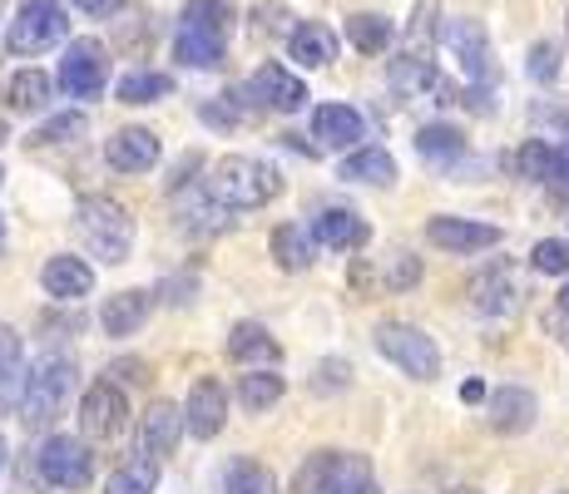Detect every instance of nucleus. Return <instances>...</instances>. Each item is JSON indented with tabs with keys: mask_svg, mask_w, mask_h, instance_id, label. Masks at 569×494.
<instances>
[{
	"mask_svg": "<svg viewBox=\"0 0 569 494\" xmlns=\"http://www.w3.org/2000/svg\"><path fill=\"white\" fill-rule=\"evenodd\" d=\"M6 139H10V124H6V119H0V149H6Z\"/></svg>",
	"mask_w": 569,
	"mask_h": 494,
	"instance_id": "obj_48",
	"label": "nucleus"
},
{
	"mask_svg": "<svg viewBox=\"0 0 569 494\" xmlns=\"http://www.w3.org/2000/svg\"><path fill=\"white\" fill-rule=\"evenodd\" d=\"M550 183H555V189H560V193H569V139H565L560 149H555V169H550Z\"/></svg>",
	"mask_w": 569,
	"mask_h": 494,
	"instance_id": "obj_42",
	"label": "nucleus"
},
{
	"mask_svg": "<svg viewBox=\"0 0 569 494\" xmlns=\"http://www.w3.org/2000/svg\"><path fill=\"white\" fill-rule=\"evenodd\" d=\"M26 351H20L16 326L0 322V415L20 411V395H26Z\"/></svg>",
	"mask_w": 569,
	"mask_h": 494,
	"instance_id": "obj_20",
	"label": "nucleus"
},
{
	"mask_svg": "<svg viewBox=\"0 0 569 494\" xmlns=\"http://www.w3.org/2000/svg\"><path fill=\"white\" fill-rule=\"evenodd\" d=\"M461 401H486V386H480V381H466V386H461Z\"/></svg>",
	"mask_w": 569,
	"mask_h": 494,
	"instance_id": "obj_46",
	"label": "nucleus"
},
{
	"mask_svg": "<svg viewBox=\"0 0 569 494\" xmlns=\"http://www.w3.org/2000/svg\"><path fill=\"white\" fill-rule=\"evenodd\" d=\"M203 119H208V124H218V129H233L238 124L233 109H218V104H203Z\"/></svg>",
	"mask_w": 569,
	"mask_h": 494,
	"instance_id": "obj_44",
	"label": "nucleus"
},
{
	"mask_svg": "<svg viewBox=\"0 0 569 494\" xmlns=\"http://www.w3.org/2000/svg\"><path fill=\"white\" fill-rule=\"evenodd\" d=\"M124 421H129L124 391L109 386V381H94L80 401V431L90 435V441H114V435L124 431Z\"/></svg>",
	"mask_w": 569,
	"mask_h": 494,
	"instance_id": "obj_10",
	"label": "nucleus"
},
{
	"mask_svg": "<svg viewBox=\"0 0 569 494\" xmlns=\"http://www.w3.org/2000/svg\"><path fill=\"white\" fill-rule=\"evenodd\" d=\"M213 193L223 198L228 208H268L272 198L282 193V179L278 169H268L262 159H243V153H233V159H218L213 169Z\"/></svg>",
	"mask_w": 569,
	"mask_h": 494,
	"instance_id": "obj_3",
	"label": "nucleus"
},
{
	"mask_svg": "<svg viewBox=\"0 0 569 494\" xmlns=\"http://www.w3.org/2000/svg\"><path fill=\"white\" fill-rule=\"evenodd\" d=\"M535 415H540V405H535V395L525 386H500L490 395V425L500 435H525L535 425Z\"/></svg>",
	"mask_w": 569,
	"mask_h": 494,
	"instance_id": "obj_21",
	"label": "nucleus"
},
{
	"mask_svg": "<svg viewBox=\"0 0 569 494\" xmlns=\"http://www.w3.org/2000/svg\"><path fill=\"white\" fill-rule=\"evenodd\" d=\"M223 494H278V485H272V475H268L262 465H253V460H243V465L228 470Z\"/></svg>",
	"mask_w": 569,
	"mask_h": 494,
	"instance_id": "obj_37",
	"label": "nucleus"
},
{
	"mask_svg": "<svg viewBox=\"0 0 569 494\" xmlns=\"http://www.w3.org/2000/svg\"><path fill=\"white\" fill-rule=\"evenodd\" d=\"M288 54L302 64V70H322V64L337 60V36L327 26H317V20H302V26L288 36Z\"/></svg>",
	"mask_w": 569,
	"mask_h": 494,
	"instance_id": "obj_23",
	"label": "nucleus"
},
{
	"mask_svg": "<svg viewBox=\"0 0 569 494\" xmlns=\"http://www.w3.org/2000/svg\"><path fill=\"white\" fill-rule=\"evenodd\" d=\"M377 351L391 361V366H401L411 381H436L441 376V351L436 342L421 332V326L411 322H381L377 326Z\"/></svg>",
	"mask_w": 569,
	"mask_h": 494,
	"instance_id": "obj_5",
	"label": "nucleus"
},
{
	"mask_svg": "<svg viewBox=\"0 0 569 494\" xmlns=\"http://www.w3.org/2000/svg\"><path fill=\"white\" fill-rule=\"evenodd\" d=\"M183 425H189L193 441H213L228 425V391L218 386L213 376H203L199 386L189 391V401H183Z\"/></svg>",
	"mask_w": 569,
	"mask_h": 494,
	"instance_id": "obj_11",
	"label": "nucleus"
},
{
	"mask_svg": "<svg viewBox=\"0 0 569 494\" xmlns=\"http://www.w3.org/2000/svg\"><path fill=\"white\" fill-rule=\"evenodd\" d=\"M74 223H80V238L90 243L94 258L124 262L129 252H134V218H129V208L119 203V198H104V193L80 198Z\"/></svg>",
	"mask_w": 569,
	"mask_h": 494,
	"instance_id": "obj_2",
	"label": "nucleus"
},
{
	"mask_svg": "<svg viewBox=\"0 0 569 494\" xmlns=\"http://www.w3.org/2000/svg\"><path fill=\"white\" fill-rule=\"evenodd\" d=\"M248 94H258V104L278 109V114H298V109L308 104V84H302L288 64H262L253 74V84H248Z\"/></svg>",
	"mask_w": 569,
	"mask_h": 494,
	"instance_id": "obj_14",
	"label": "nucleus"
},
{
	"mask_svg": "<svg viewBox=\"0 0 569 494\" xmlns=\"http://www.w3.org/2000/svg\"><path fill=\"white\" fill-rule=\"evenodd\" d=\"M74 6H80L84 16H94V20H109L119 6H124V0H74Z\"/></svg>",
	"mask_w": 569,
	"mask_h": 494,
	"instance_id": "obj_43",
	"label": "nucleus"
},
{
	"mask_svg": "<svg viewBox=\"0 0 569 494\" xmlns=\"http://www.w3.org/2000/svg\"><path fill=\"white\" fill-rule=\"evenodd\" d=\"M154 490H159V460L154 455H139V460H129V465H119L104 485V494H154Z\"/></svg>",
	"mask_w": 569,
	"mask_h": 494,
	"instance_id": "obj_30",
	"label": "nucleus"
},
{
	"mask_svg": "<svg viewBox=\"0 0 569 494\" xmlns=\"http://www.w3.org/2000/svg\"><path fill=\"white\" fill-rule=\"evenodd\" d=\"M342 179L352 183H397V159L387 149H357L352 159H342Z\"/></svg>",
	"mask_w": 569,
	"mask_h": 494,
	"instance_id": "obj_29",
	"label": "nucleus"
},
{
	"mask_svg": "<svg viewBox=\"0 0 569 494\" xmlns=\"http://www.w3.org/2000/svg\"><path fill=\"white\" fill-rule=\"evenodd\" d=\"M555 332H560V342L569 346V312H565V306H560V322H555Z\"/></svg>",
	"mask_w": 569,
	"mask_h": 494,
	"instance_id": "obj_47",
	"label": "nucleus"
},
{
	"mask_svg": "<svg viewBox=\"0 0 569 494\" xmlns=\"http://www.w3.org/2000/svg\"><path fill=\"white\" fill-rule=\"evenodd\" d=\"M525 74H530L535 84H555V80H560V46H550V40H540V46H530V60H525Z\"/></svg>",
	"mask_w": 569,
	"mask_h": 494,
	"instance_id": "obj_40",
	"label": "nucleus"
},
{
	"mask_svg": "<svg viewBox=\"0 0 569 494\" xmlns=\"http://www.w3.org/2000/svg\"><path fill=\"white\" fill-rule=\"evenodd\" d=\"M189 431L183 425V411L179 405H169V401H154L144 411V421H139V455H169L173 445H179V435Z\"/></svg>",
	"mask_w": 569,
	"mask_h": 494,
	"instance_id": "obj_17",
	"label": "nucleus"
},
{
	"mask_svg": "<svg viewBox=\"0 0 569 494\" xmlns=\"http://www.w3.org/2000/svg\"><path fill=\"white\" fill-rule=\"evenodd\" d=\"M36 470L50 490H84L94 480V455H90V435H50L36 455Z\"/></svg>",
	"mask_w": 569,
	"mask_h": 494,
	"instance_id": "obj_4",
	"label": "nucleus"
},
{
	"mask_svg": "<svg viewBox=\"0 0 569 494\" xmlns=\"http://www.w3.org/2000/svg\"><path fill=\"white\" fill-rule=\"evenodd\" d=\"M530 262H535V272H545V278H569V243L545 238V243H535Z\"/></svg>",
	"mask_w": 569,
	"mask_h": 494,
	"instance_id": "obj_39",
	"label": "nucleus"
},
{
	"mask_svg": "<svg viewBox=\"0 0 569 494\" xmlns=\"http://www.w3.org/2000/svg\"><path fill=\"white\" fill-rule=\"evenodd\" d=\"M516 169H520V179L550 183V169H555V144H545V139H525L520 153H516Z\"/></svg>",
	"mask_w": 569,
	"mask_h": 494,
	"instance_id": "obj_36",
	"label": "nucleus"
},
{
	"mask_svg": "<svg viewBox=\"0 0 569 494\" xmlns=\"http://www.w3.org/2000/svg\"><path fill=\"white\" fill-rule=\"evenodd\" d=\"M0 465H6V435H0Z\"/></svg>",
	"mask_w": 569,
	"mask_h": 494,
	"instance_id": "obj_50",
	"label": "nucleus"
},
{
	"mask_svg": "<svg viewBox=\"0 0 569 494\" xmlns=\"http://www.w3.org/2000/svg\"><path fill=\"white\" fill-rule=\"evenodd\" d=\"M50 104V74L46 70H20L6 80V109L16 114H40Z\"/></svg>",
	"mask_w": 569,
	"mask_h": 494,
	"instance_id": "obj_26",
	"label": "nucleus"
},
{
	"mask_svg": "<svg viewBox=\"0 0 569 494\" xmlns=\"http://www.w3.org/2000/svg\"><path fill=\"white\" fill-rule=\"evenodd\" d=\"M317 248L322 243H317V233H308V223H282L272 233V258H278L282 272H308Z\"/></svg>",
	"mask_w": 569,
	"mask_h": 494,
	"instance_id": "obj_24",
	"label": "nucleus"
},
{
	"mask_svg": "<svg viewBox=\"0 0 569 494\" xmlns=\"http://www.w3.org/2000/svg\"><path fill=\"white\" fill-rule=\"evenodd\" d=\"M104 159H109V169H119V173H149L163 159V144H159V134L129 124V129H119V134H109Z\"/></svg>",
	"mask_w": 569,
	"mask_h": 494,
	"instance_id": "obj_12",
	"label": "nucleus"
},
{
	"mask_svg": "<svg viewBox=\"0 0 569 494\" xmlns=\"http://www.w3.org/2000/svg\"><path fill=\"white\" fill-rule=\"evenodd\" d=\"M173 94V80L159 70H129L119 80V104H154V99H169Z\"/></svg>",
	"mask_w": 569,
	"mask_h": 494,
	"instance_id": "obj_32",
	"label": "nucleus"
},
{
	"mask_svg": "<svg viewBox=\"0 0 569 494\" xmlns=\"http://www.w3.org/2000/svg\"><path fill=\"white\" fill-rule=\"evenodd\" d=\"M371 465L362 455H342V450H317L308 455V465L292 475V494H337L352 480H367Z\"/></svg>",
	"mask_w": 569,
	"mask_h": 494,
	"instance_id": "obj_8",
	"label": "nucleus"
},
{
	"mask_svg": "<svg viewBox=\"0 0 569 494\" xmlns=\"http://www.w3.org/2000/svg\"><path fill=\"white\" fill-rule=\"evenodd\" d=\"M416 153H421L426 163H456L466 153V134L451 124H426L421 134H416Z\"/></svg>",
	"mask_w": 569,
	"mask_h": 494,
	"instance_id": "obj_28",
	"label": "nucleus"
},
{
	"mask_svg": "<svg viewBox=\"0 0 569 494\" xmlns=\"http://www.w3.org/2000/svg\"><path fill=\"white\" fill-rule=\"evenodd\" d=\"M74 391V361L64 351H40L26 371V395H20V421L26 431H50L64 415Z\"/></svg>",
	"mask_w": 569,
	"mask_h": 494,
	"instance_id": "obj_1",
	"label": "nucleus"
},
{
	"mask_svg": "<svg viewBox=\"0 0 569 494\" xmlns=\"http://www.w3.org/2000/svg\"><path fill=\"white\" fill-rule=\"evenodd\" d=\"M149 312H154V296H149L144 288H129V292L109 296L104 312H100V322H104L109 336H134L139 326L149 322Z\"/></svg>",
	"mask_w": 569,
	"mask_h": 494,
	"instance_id": "obj_22",
	"label": "nucleus"
},
{
	"mask_svg": "<svg viewBox=\"0 0 569 494\" xmlns=\"http://www.w3.org/2000/svg\"><path fill=\"white\" fill-rule=\"evenodd\" d=\"M426 238H431L441 252H480V248H496L500 243V228L496 223H476V218H431L426 223Z\"/></svg>",
	"mask_w": 569,
	"mask_h": 494,
	"instance_id": "obj_13",
	"label": "nucleus"
},
{
	"mask_svg": "<svg viewBox=\"0 0 569 494\" xmlns=\"http://www.w3.org/2000/svg\"><path fill=\"white\" fill-rule=\"evenodd\" d=\"M516 302H520V292H516V282L506 278V272H490V278H480L476 282V306L480 312H516Z\"/></svg>",
	"mask_w": 569,
	"mask_h": 494,
	"instance_id": "obj_35",
	"label": "nucleus"
},
{
	"mask_svg": "<svg viewBox=\"0 0 569 494\" xmlns=\"http://www.w3.org/2000/svg\"><path fill=\"white\" fill-rule=\"evenodd\" d=\"M109 84V64L100 40H70L60 60V90L70 99H100Z\"/></svg>",
	"mask_w": 569,
	"mask_h": 494,
	"instance_id": "obj_9",
	"label": "nucleus"
},
{
	"mask_svg": "<svg viewBox=\"0 0 569 494\" xmlns=\"http://www.w3.org/2000/svg\"><path fill=\"white\" fill-rule=\"evenodd\" d=\"M282 395H288V381H282L278 371H268V366L248 371V376L238 381V405H243V411H253V415L272 411V405H278Z\"/></svg>",
	"mask_w": 569,
	"mask_h": 494,
	"instance_id": "obj_27",
	"label": "nucleus"
},
{
	"mask_svg": "<svg viewBox=\"0 0 569 494\" xmlns=\"http://www.w3.org/2000/svg\"><path fill=\"white\" fill-rule=\"evenodd\" d=\"M84 129H90V119H84L80 109H74V114H54L36 129V144H74V139H84Z\"/></svg>",
	"mask_w": 569,
	"mask_h": 494,
	"instance_id": "obj_38",
	"label": "nucleus"
},
{
	"mask_svg": "<svg viewBox=\"0 0 569 494\" xmlns=\"http://www.w3.org/2000/svg\"><path fill=\"white\" fill-rule=\"evenodd\" d=\"M0 179H6V169H0Z\"/></svg>",
	"mask_w": 569,
	"mask_h": 494,
	"instance_id": "obj_52",
	"label": "nucleus"
},
{
	"mask_svg": "<svg viewBox=\"0 0 569 494\" xmlns=\"http://www.w3.org/2000/svg\"><path fill=\"white\" fill-rule=\"evenodd\" d=\"M416 278H421V262H416L411 252H397V258H387V268H381V282H387L391 292L416 288Z\"/></svg>",
	"mask_w": 569,
	"mask_h": 494,
	"instance_id": "obj_41",
	"label": "nucleus"
},
{
	"mask_svg": "<svg viewBox=\"0 0 569 494\" xmlns=\"http://www.w3.org/2000/svg\"><path fill=\"white\" fill-rule=\"evenodd\" d=\"M40 282H46V292L54 296V302H80V296L94 292V268L84 258H70V252H60V258L46 262Z\"/></svg>",
	"mask_w": 569,
	"mask_h": 494,
	"instance_id": "obj_18",
	"label": "nucleus"
},
{
	"mask_svg": "<svg viewBox=\"0 0 569 494\" xmlns=\"http://www.w3.org/2000/svg\"><path fill=\"white\" fill-rule=\"evenodd\" d=\"M391 36H397V26H391L387 16H352L347 20V40H352L362 54H381L391 46Z\"/></svg>",
	"mask_w": 569,
	"mask_h": 494,
	"instance_id": "obj_34",
	"label": "nucleus"
},
{
	"mask_svg": "<svg viewBox=\"0 0 569 494\" xmlns=\"http://www.w3.org/2000/svg\"><path fill=\"white\" fill-rule=\"evenodd\" d=\"M0 248H6V223H0Z\"/></svg>",
	"mask_w": 569,
	"mask_h": 494,
	"instance_id": "obj_51",
	"label": "nucleus"
},
{
	"mask_svg": "<svg viewBox=\"0 0 569 494\" xmlns=\"http://www.w3.org/2000/svg\"><path fill=\"white\" fill-rule=\"evenodd\" d=\"M312 134L322 139L327 149H352L367 139V119H362V109H352V104H317Z\"/></svg>",
	"mask_w": 569,
	"mask_h": 494,
	"instance_id": "obj_15",
	"label": "nucleus"
},
{
	"mask_svg": "<svg viewBox=\"0 0 569 494\" xmlns=\"http://www.w3.org/2000/svg\"><path fill=\"white\" fill-rule=\"evenodd\" d=\"M337 494H381V490H377V480L367 475V480H352V485H342Z\"/></svg>",
	"mask_w": 569,
	"mask_h": 494,
	"instance_id": "obj_45",
	"label": "nucleus"
},
{
	"mask_svg": "<svg viewBox=\"0 0 569 494\" xmlns=\"http://www.w3.org/2000/svg\"><path fill=\"white\" fill-rule=\"evenodd\" d=\"M312 233H317V243L332 252H357L371 238V228L357 208H327V213H317Z\"/></svg>",
	"mask_w": 569,
	"mask_h": 494,
	"instance_id": "obj_19",
	"label": "nucleus"
},
{
	"mask_svg": "<svg viewBox=\"0 0 569 494\" xmlns=\"http://www.w3.org/2000/svg\"><path fill=\"white\" fill-rule=\"evenodd\" d=\"M173 54H179V64H189V70H213V64L223 60V40L203 36V30H179Z\"/></svg>",
	"mask_w": 569,
	"mask_h": 494,
	"instance_id": "obj_31",
	"label": "nucleus"
},
{
	"mask_svg": "<svg viewBox=\"0 0 569 494\" xmlns=\"http://www.w3.org/2000/svg\"><path fill=\"white\" fill-rule=\"evenodd\" d=\"M173 218H179L183 233L218 238L233 223V208L213 193V183H179V189H173Z\"/></svg>",
	"mask_w": 569,
	"mask_h": 494,
	"instance_id": "obj_7",
	"label": "nucleus"
},
{
	"mask_svg": "<svg viewBox=\"0 0 569 494\" xmlns=\"http://www.w3.org/2000/svg\"><path fill=\"white\" fill-rule=\"evenodd\" d=\"M560 306H565V312H569V282H565V292H560Z\"/></svg>",
	"mask_w": 569,
	"mask_h": 494,
	"instance_id": "obj_49",
	"label": "nucleus"
},
{
	"mask_svg": "<svg viewBox=\"0 0 569 494\" xmlns=\"http://www.w3.org/2000/svg\"><path fill=\"white\" fill-rule=\"evenodd\" d=\"M183 30H203V36L228 40V30H233V10H228L223 0H189V6H183Z\"/></svg>",
	"mask_w": 569,
	"mask_h": 494,
	"instance_id": "obj_33",
	"label": "nucleus"
},
{
	"mask_svg": "<svg viewBox=\"0 0 569 494\" xmlns=\"http://www.w3.org/2000/svg\"><path fill=\"white\" fill-rule=\"evenodd\" d=\"M228 356H233V361H258V366H278L282 346L272 342L268 326L243 322V326H233V332H228Z\"/></svg>",
	"mask_w": 569,
	"mask_h": 494,
	"instance_id": "obj_25",
	"label": "nucleus"
},
{
	"mask_svg": "<svg viewBox=\"0 0 569 494\" xmlns=\"http://www.w3.org/2000/svg\"><path fill=\"white\" fill-rule=\"evenodd\" d=\"M64 36H70V20H64V10L54 6V0H20L16 20H10V30H6V50L40 54V50L60 46Z\"/></svg>",
	"mask_w": 569,
	"mask_h": 494,
	"instance_id": "obj_6",
	"label": "nucleus"
},
{
	"mask_svg": "<svg viewBox=\"0 0 569 494\" xmlns=\"http://www.w3.org/2000/svg\"><path fill=\"white\" fill-rule=\"evenodd\" d=\"M446 46H451V54L461 60V70L470 74V80L486 84L490 74H496V64H490V46H486V30H480L476 20H451V26H446Z\"/></svg>",
	"mask_w": 569,
	"mask_h": 494,
	"instance_id": "obj_16",
	"label": "nucleus"
}]
</instances>
